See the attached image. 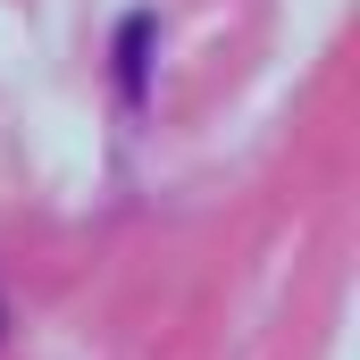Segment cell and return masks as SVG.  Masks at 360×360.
<instances>
[{"label": "cell", "mask_w": 360, "mask_h": 360, "mask_svg": "<svg viewBox=\"0 0 360 360\" xmlns=\"http://www.w3.org/2000/svg\"><path fill=\"white\" fill-rule=\"evenodd\" d=\"M151 51V17H126V34H117V76H126V101H143V59Z\"/></svg>", "instance_id": "cell-1"}]
</instances>
